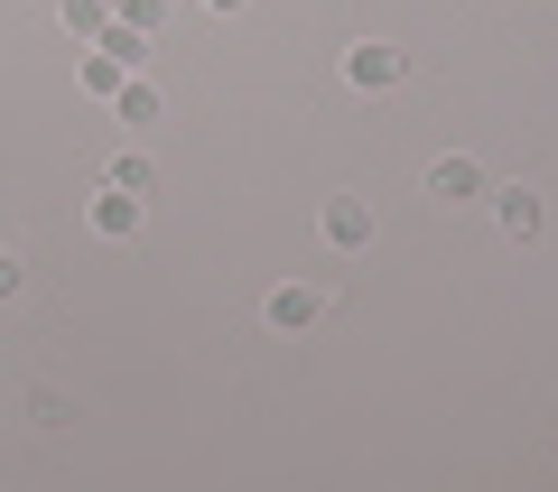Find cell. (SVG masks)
I'll return each instance as SVG.
<instances>
[{"instance_id":"6da1fadb","label":"cell","mask_w":558,"mask_h":492,"mask_svg":"<svg viewBox=\"0 0 558 492\" xmlns=\"http://www.w3.org/2000/svg\"><path fill=\"white\" fill-rule=\"evenodd\" d=\"M344 84H354V94H400V84H410V47L354 38V47H344Z\"/></svg>"},{"instance_id":"7a4b0ae2","label":"cell","mask_w":558,"mask_h":492,"mask_svg":"<svg viewBox=\"0 0 558 492\" xmlns=\"http://www.w3.org/2000/svg\"><path fill=\"white\" fill-rule=\"evenodd\" d=\"M418 196L428 205H484L494 196V177H484V158H465V149H447L428 177H418Z\"/></svg>"},{"instance_id":"3957f363","label":"cell","mask_w":558,"mask_h":492,"mask_svg":"<svg viewBox=\"0 0 558 492\" xmlns=\"http://www.w3.org/2000/svg\"><path fill=\"white\" fill-rule=\"evenodd\" d=\"M317 233H326V251H373V205L363 196H326Z\"/></svg>"},{"instance_id":"277c9868","label":"cell","mask_w":558,"mask_h":492,"mask_svg":"<svg viewBox=\"0 0 558 492\" xmlns=\"http://www.w3.org/2000/svg\"><path fill=\"white\" fill-rule=\"evenodd\" d=\"M84 223H94V242H140V196L131 186H102V196L84 205Z\"/></svg>"},{"instance_id":"5b68a950","label":"cell","mask_w":558,"mask_h":492,"mask_svg":"<svg viewBox=\"0 0 558 492\" xmlns=\"http://www.w3.org/2000/svg\"><path fill=\"white\" fill-rule=\"evenodd\" d=\"M279 325V335H307V325H317L326 316V288H307V279H289V288H270V307H260Z\"/></svg>"},{"instance_id":"8992f818","label":"cell","mask_w":558,"mask_h":492,"mask_svg":"<svg viewBox=\"0 0 558 492\" xmlns=\"http://www.w3.org/2000/svg\"><path fill=\"white\" fill-rule=\"evenodd\" d=\"M494 223H502V233H512V242H531L539 223H549V205H539L531 186H494Z\"/></svg>"},{"instance_id":"52a82bcc","label":"cell","mask_w":558,"mask_h":492,"mask_svg":"<svg viewBox=\"0 0 558 492\" xmlns=\"http://www.w3.org/2000/svg\"><path fill=\"white\" fill-rule=\"evenodd\" d=\"M112 121H121V131H140V139H149V121H159V84H149V75H131V84L112 94Z\"/></svg>"},{"instance_id":"ba28073f","label":"cell","mask_w":558,"mask_h":492,"mask_svg":"<svg viewBox=\"0 0 558 492\" xmlns=\"http://www.w3.org/2000/svg\"><path fill=\"white\" fill-rule=\"evenodd\" d=\"M75 84H84V94H94V102H112L121 84H131V65H121L112 47H84V65H75Z\"/></svg>"},{"instance_id":"9c48e42d","label":"cell","mask_w":558,"mask_h":492,"mask_svg":"<svg viewBox=\"0 0 558 492\" xmlns=\"http://www.w3.org/2000/svg\"><path fill=\"white\" fill-rule=\"evenodd\" d=\"M57 20L75 47H102V28H112V0H57Z\"/></svg>"},{"instance_id":"30bf717a","label":"cell","mask_w":558,"mask_h":492,"mask_svg":"<svg viewBox=\"0 0 558 492\" xmlns=\"http://www.w3.org/2000/svg\"><path fill=\"white\" fill-rule=\"evenodd\" d=\"M112 20L140 28V38H159V28H168V0H112Z\"/></svg>"},{"instance_id":"8fae6325","label":"cell","mask_w":558,"mask_h":492,"mask_svg":"<svg viewBox=\"0 0 558 492\" xmlns=\"http://www.w3.org/2000/svg\"><path fill=\"white\" fill-rule=\"evenodd\" d=\"M102 186H131V196H149V149H121L112 168H102Z\"/></svg>"},{"instance_id":"7c38bea8","label":"cell","mask_w":558,"mask_h":492,"mask_svg":"<svg viewBox=\"0 0 558 492\" xmlns=\"http://www.w3.org/2000/svg\"><path fill=\"white\" fill-rule=\"evenodd\" d=\"M102 47H112V57H121V65H131V75H140V65H149V38H140V28H121V20H112V28H102Z\"/></svg>"},{"instance_id":"4fadbf2b","label":"cell","mask_w":558,"mask_h":492,"mask_svg":"<svg viewBox=\"0 0 558 492\" xmlns=\"http://www.w3.org/2000/svg\"><path fill=\"white\" fill-rule=\"evenodd\" d=\"M20 288H28V260H20V251H0V297H20Z\"/></svg>"},{"instance_id":"5bb4252c","label":"cell","mask_w":558,"mask_h":492,"mask_svg":"<svg viewBox=\"0 0 558 492\" xmlns=\"http://www.w3.org/2000/svg\"><path fill=\"white\" fill-rule=\"evenodd\" d=\"M205 10H215V20H223V10H242V0H205Z\"/></svg>"}]
</instances>
